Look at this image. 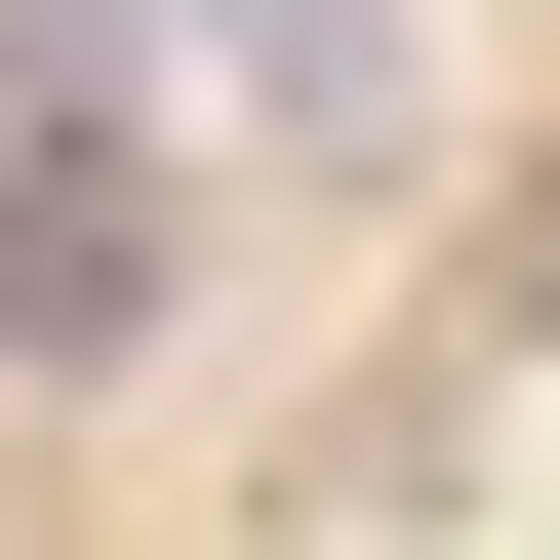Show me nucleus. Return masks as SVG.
I'll list each match as a JSON object with an SVG mask.
<instances>
[{"label":"nucleus","instance_id":"obj_1","mask_svg":"<svg viewBox=\"0 0 560 560\" xmlns=\"http://www.w3.org/2000/svg\"><path fill=\"white\" fill-rule=\"evenodd\" d=\"M120 120H161V161H280V200H361L400 120H441V0H120Z\"/></svg>","mask_w":560,"mask_h":560},{"label":"nucleus","instance_id":"obj_2","mask_svg":"<svg viewBox=\"0 0 560 560\" xmlns=\"http://www.w3.org/2000/svg\"><path fill=\"white\" fill-rule=\"evenodd\" d=\"M161 120H0V361H120V320H161Z\"/></svg>","mask_w":560,"mask_h":560}]
</instances>
